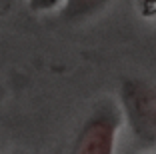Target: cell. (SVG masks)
Masks as SVG:
<instances>
[{"instance_id":"cell-1","label":"cell","mask_w":156,"mask_h":154,"mask_svg":"<svg viewBox=\"0 0 156 154\" xmlns=\"http://www.w3.org/2000/svg\"><path fill=\"white\" fill-rule=\"evenodd\" d=\"M124 122L120 104L98 100L84 116L70 146V154H114L120 126Z\"/></svg>"},{"instance_id":"cell-2","label":"cell","mask_w":156,"mask_h":154,"mask_svg":"<svg viewBox=\"0 0 156 154\" xmlns=\"http://www.w3.org/2000/svg\"><path fill=\"white\" fill-rule=\"evenodd\" d=\"M118 104L140 144H156V86L142 78H122Z\"/></svg>"},{"instance_id":"cell-3","label":"cell","mask_w":156,"mask_h":154,"mask_svg":"<svg viewBox=\"0 0 156 154\" xmlns=\"http://www.w3.org/2000/svg\"><path fill=\"white\" fill-rule=\"evenodd\" d=\"M110 2L112 0H62L58 12L66 22H84L102 12Z\"/></svg>"},{"instance_id":"cell-4","label":"cell","mask_w":156,"mask_h":154,"mask_svg":"<svg viewBox=\"0 0 156 154\" xmlns=\"http://www.w3.org/2000/svg\"><path fill=\"white\" fill-rule=\"evenodd\" d=\"M62 0H28V8L36 14H44V12H52L58 10Z\"/></svg>"},{"instance_id":"cell-5","label":"cell","mask_w":156,"mask_h":154,"mask_svg":"<svg viewBox=\"0 0 156 154\" xmlns=\"http://www.w3.org/2000/svg\"><path fill=\"white\" fill-rule=\"evenodd\" d=\"M140 12L146 18H154L156 16V0H140Z\"/></svg>"},{"instance_id":"cell-6","label":"cell","mask_w":156,"mask_h":154,"mask_svg":"<svg viewBox=\"0 0 156 154\" xmlns=\"http://www.w3.org/2000/svg\"><path fill=\"white\" fill-rule=\"evenodd\" d=\"M18 0H0V14L2 12H8L10 8H14V4H16Z\"/></svg>"}]
</instances>
